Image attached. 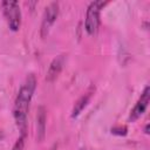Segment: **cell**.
I'll list each match as a JSON object with an SVG mask.
<instances>
[{"mask_svg": "<svg viewBox=\"0 0 150 150\" xmlns=\"http://www.w3.org/2000/svg\"><path fill=\"white\" fill-rule=\"evenodd\" d=\"M35 89H36V79L33 74H29L22 82L13 105V116H14L15 125L20 131V135L27 136V116H28L29 104L33 98Z\"/></svg>", "mask_w": 150, "mask_h": 150, "instance_id": "cell-1", "label": "cell"}, {"mask_svg": "<svg viewBox=\"0 0 150 150\" xmlns=\"http://www.w3.org/2000/svg\"><path fill=\"white\" fill-rule=\"evenodd\" d=\"M105 1H93L89 4L86 13V21H84V28L89 35H95L100 27V14L101 9L107 5Z\"/></svg>", "mask_w": 150, "mask_h": 150, "instance_id": "cell-2", "label": "cell"}, {"mask_svg": "<svg viewBox=\"0 0 150 150\" xmlns=\"http://www.w3.org/2000/svg\"><path fill=\"white\" fill-rule=\"evenodd\" d=\"M2 12L11 30L16 32L21 26V11L16 1H2Z\"/></svg>", "mask_w": 150, "mask_h": 150, "instance_id": "cell-3", "label": "cell"}, {"mask_svg": "<svg viewBox=\"0 0 150 150\" xmlns=\"http://www.w3.org/2000/svg\"><path fill=\"white\" fill-rule=\"evenodd\" d=\"M57 15H59V4H57V2H50V4L46 7L45 13H43V16H42L41 29H40L42 38H45V36L49 33L52 26H53L54 22L56 21Z\"/></svg>", "mask_w": 150, "mask_h": 150, "instance_id": "cell-4", "label": "cell"}, {"mask_svg": "<svg viewBox=\"0 0 150 150\" xmlns=\"http://www.w3.org/2000/svg\"><path fill=\"white\" fill-rule=\"evenodd\" d=\"M149 98H150V89H149V86H146L144 88L143 93L141 94V97L138 98V101L136 102V104L134 105V108L130 111V115H129L130 122H135L145 112L148 104H149Z\"/></svg>", "mask_w": 150, "mask_h": 150, "instance_id": "cell-5", "label": "cell"}, {"mask_svg": "<svg viewBox=\"0 0 150 150\" xmlns=\"http://www.w3.org/2000/svg\"><path fill=\"white\" fill-rule=\"evenodd\" d=\"M63 62H64V59H63L62 55L55 57V59L52 61V63H50V66H49V68H48L47 75H46V80H47V81L52 82V81H54V80L59 76V74H60L61 70H62Z\"/></svg>", "mask_w": 150, "mask_h": 150, "instance_id": "cell-6", "label": "cell"}, {"mask_svg": "<svg viewBox=\"0 0 150 150\" xmlns=\"http://www.w3.org/2000/svg\"><path fill=\"white\" fill-rule=\"evenodd\" d=\"M90 96H91V91H88V93H86L84 95H82V96L75 102V105H74L73 111H71V117H73V118L77 117V116L81 114V111L86 108V105L88 104V102H89V100H90Z\"/></svg>", "mask_w": 150, "mask_h": 150, "instance_id": "cell-7", "label": "cell"}, {"mask_svg": "<svg viewBox=\"0 0 150 150\" xmlns=\"http://www.w3.org/2000/svg\"><path fill=\"white\" fill-rule=\"evenodd\" d=\"M26 137L25 135H20V137L16 139V142L14 143L12 150H25V144H26Z\"/></svg>", "mask_w": 150, "mask_h": 150, "instance_id": "cell-8", "label": "cell"}, {"mask_svg": "<svg viewBox=\"0 0 150 150\" xmlns=\"http://www.w3.org/2000/svg\"><path fill=\"white\" fill-rule=\"evenodd\" d=\"M38 122H39V124L41 125V129H40V134H41V136H40V139H42V137H43V134H45V114L42 112V114H40V116L38 117Z\"/></svg>", "mask_w": 150, "mask_h": 150, "instance_id": "cell-9", "label": "cell"}, {"mask_svg": "<svg viewBox=\"0 0 150 150\" xmlns=\"http://www.w3.org/2000/svg\"><path fill=\"white\" fill-rule=\"evenodd\" d=\"M4 137H5L4 131H2V130H0V141H2V139H4Z\"/></svg>", "mask_w": 150, "mask_h": 150, "instance_id": "cell-10", "label": "cell"}, {"mask_svg": "<svg viewBox=\"0 0 150 150\" xmlns=\"http://www.w3.org/2000/svg\"><path fill=\"white\" fill-rule=\"evenodd\" d=\"M50 150H55V146H54V148H52V149H50Z\"/></svg>", "mask_w": 150, "mask_h": 150, "instance_id": "cell-11", "label": "cell"}, {"mask_svg": "<svg viewBox=\"0 0 150 150\" xmlns=\"http://www.w3.org/2000/svg\"><path fill=\"white\" fill-rule=\"evenodd\" d=\"M80 150H83V149H80Z\"/></svg>", "mask_w": 150, "mask_h": 150, "instance_id": "cell-12", "label": "cell"}]
</instances>
